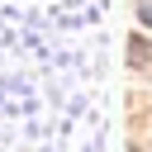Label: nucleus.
<instances>
[{
    "mask_svg": "<svg viewBox=\"0 0 152 152\" xmlns=\"http://www.w3.org/2000/svg\"><path fill=\"white\" fill-rule=\"evenodd\" d=\"M128 62H133V66H147V62H152V52H147V43H142V38H133V48H128Z\"/></svg>",
    "mask_w": 152,
    "mask_h": 152,
    "instance_id": "nucleus-1",
    "label": "nucleus"
},
{
    "mask_svg": "<svg viewBox=\"0 0 152 152\" xmlns=\"http://www.w3.org/2000/svg\"><path fill=\"white\" fill-rule=\"evenodd\" d=\"M138 14H142V24H152V0H142V5H138Z\"/></svg>",
    "mask_w": 152,
    "mask_h": 152,
    "instance_id": "nucleus-2",
    "label": "nucleus"
}]
</instances>
